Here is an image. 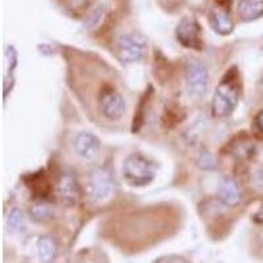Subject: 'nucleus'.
Returning <instances> with one entry per match:
<instances>
[{
    "label": "nucleus",
    "mask_w": 263,
    "mask_h": 263,
    "mask_svg": "<svg viewBox=\"0 0 263 263\" xmlns=\"http://www.w3.org/2000/svg\"><path fill=\"white\" fill-rule=\"evenodd\" d=\"M241 95L238 72L236 67L230 69L217 84L212 100V115L215 117H228L233 114Z\"/></svg>",
    "instance_id": "f257e3e1"
},
{
    "label": "nucleus",
    "mask_w": 263,
    "mask_h": 263,
    "mask_svg": "<svg viewBox=\"0 0 263 263\" xmlns=\"http://www.w3.org/2000/svg\"><path fill=\"white\" fill-rule=\"evenodd\" d=\"M123 177L128 184L133 187H144L154 179L153 166L141 154H130L123 164Z\"/></svg>",
    "instance_id": "f03ea898"
},
{
    "label": "nucleus",
    "mask_w": 263,
    "mask_h": 263,
    "mask_svg": "<svg viewBox=\"0 0 263 263\" xmlns=\"http://www.w3.org/2000/svg\"><path fill=\"white\" fill-rule=\"evenodd\" d=\"M185 86L192 99H201L206 93L208 70L200 61L190 58L185 62Z\"/></svg>",
    "instance_id": "7ed1b4c3"
},
{
    "label": "nucleus",
    "mask_w": 263,
    "mask_h": 263,
    "mask_svg": "<svg viewBox=\"0 0 263 263\" xmlns=\"http://www.w3.org/2000/svg\"><path fill=\"white\" fill-rule=\"evenodd\" d=\"M147 42L144 36L138 33L123 34L117 40V55L124 63H133L145 55Z\"/></svg>",
    "instance_id": "20e7f679"
},
{
    "label": "nucleus",
    "mask_w": 263,
    "mask_h": 263,
    "mask_svg": "<svg viewBox=\"0 0 263 263\" xmlns=\"http://www.w3.org/2000/svg\"><path fill=\"white\" fill-rule=\"evenodd\" d=\"M88 196L95 201H102L108 199L114 192V179L109 171L99 167L91 173L87 183Z\"/></svg>",
    "instance_id": "39448f33"
},
{
    "label": "nucleus",
    "mask_w": 263,
    "mask_h": 263,
    "mask_svg": "<svg viewBox=\"0 0 263 263\" xmlns=\"http://www.w3.org/2000/svg\"><path fill=\"white\" fill-rule=\"evenodd\" d=\"M175 36H177L178 42L184 48L200 50L203 46L200 25L191 17H183L179 21V24L175 29Z\"/></svg>",
    "instance_id": "423d86ee"
},
{
    "label": "nucleus",
    "mask_w": 263,
    "mask_h": 263,
    "mask_svg": "<svg viewBox=\"0 0 263 263\" xmlns=\"http://www.w3.org/2000/svg\"><path fill=\"white\" fill-rule=\"evenodd\" d=\"M99 107L102 111L103 116L107 117L108 120H120L125 115L126 104L125 100L119 92L112 90L104 91L99 100Z\"/></svg>",
    "instance_id": "0eeeda50"
},
{
    "label": "nucleus",
    "mask_w": 263,
    "mask_h": 263,
    "mask_svg": "<svg viewBox=\"0 0 263 263\" xmlns=\"http://www.w3.org/2000/svg\"><path fill=\"white\" fill-rule=\"evenodd\" d=\"M55 194L65 205H75L81 197V189L77 178L71 174H62L55 185Z\"/></svg>",
    "instance_id": "6e6552de"
},
{
    "label": "nucleus",
    "mask_w": 263,
    "mask_h": 263,
    "mask_svg": "<svg viewBox=\"0 0 263 263\" xmlns=\"http://www.w3.org/2000/svg\"><path fill=\"white\" fill-rule=\"evenodd\" d=\"M74 149L81 158L91 159L100 149V140L90 132H81L74 138Z\"/></svg>",
    "instance_id": "1a4fd4ad"
},
{
    "label": "nucleus",
    "mask_w": 263,
    "mask_h": 263,
    "mask_svg": "<svg viewBox=\"0 0 263 263\" xmlns=\"http://www.w3.org/2000/svg\"><path fill=\"white\" fill-rule=\"evenodd\" d=\"M210 21L213 30L221 36H228L233 32V20L230 17V13L221 7H213L210 13Z\"/></svg>",
    "instance_id": "9d476101"
},
{
    "label": "nucleus",
    "mask_w": 263,
    "mask_h": 263,
    "mask_svg": "<svg viewBox=\"0 0 263 263\" xmlns=\"http://www.w3.org/2000/svg\"><path fill=\"white\" fill-rule=\"evenodd\" d=\"M217 195L227 206H236L241 201V191L238 183L233 178H224L218 185Z\"/></svg>",
    "instance_id": "9b49d317"
},
{
    "label": "nucleus",
    "mask_w": 263,
    "mask_h": 263,
    "mask_svg": "<svg viewBox=\"0 0 263 263\" xmlns=\"http://www.w3.org/2000/svg\"><path fill=\"white\" fill-rule=\"evenodd\" d=\"M237 12L242 21H253L263 16V0H241Z\"/></svg>",
    "instance_id": "f8f14e48"
},
{
    "label": "nucleus",
    "mask_w": 263,
    "mask_h": 263,
    "mask_svg": "<svg viewBox=\"0 0 263 263\" xmlns=\"http://www.w3.org/2000/svg\"><path fill=\"white\" fill-rule=\"evenodd\" d=\"M36 254L41 263H51L57 255V243L50 237H40L36 243Z\"/></svg>",
    "instance_id": "ddd939ff"
},
{
    "label": "nucleus",
    "mask_w": 263,
    "mask_h": 263,
    "mask_svg": "<svg viewBox=\"0 0 263 263\" xmlns=\"http://www.w3.org/2000/svg\"><path fill=\"white\" fill-rule=\"evenodd\" d=\"M30 217L37 222H46L53 218V208L46 199H36L30 206Z\"/></svg>",
    "instance_id": "4468645a"
},
{
    "label": "nucleus",
    "mask_w": 263,
    "mask_h": 263,
    "mask_svg": "<svg viewBox=\"0 0 263 263\" xmlns=\"http://www.w3.org/2000/svg\"><path fill=\"white\" fill-rule=\"evenodd\" d=\"M17 66V51L13 46H8L6 49V75H4V88L8 87L9 75L13 78V71Z\"/></svg>",
    "instance_id": "2eb2a0df"
},
{
    "label": "nucleus",
    "mask_w": 263,
    "mask_h": 263,
    "mask_svg": "<svg viewBox=\"0 0 263 263\" xmlns=\"http://www.w3.org/2000/svg\"><path fill=\"white\" fill-rule=\"evenodd\" d=\"M24 227V217H23V213L18 208H13L11 212H9L8 217H7V228H8L9 232L16 233V232H20Z\"/></svg>",
    "instance_id": "dca6fc26"
},
{
    "label": "nucleus",
    "mask_w": 263,
    "mask_h": 263,
    "mask_svg": "<svg viewBox=\"0 0 263 263\" xmlns=\"http://www.w3.org/2000/svg\"><path fill=\"white\" fill-rule=\"evenodd\" d=\"M197 166L204 170H215L217 167V159L210 152H204L197 158Z\"/></svg>",
    "instance_id": "f3484780"
},
{
    "label": "nucleus",
    "mask_w": 263,
    "mask_h": 263,
    "mask_svg": "<svg viewBox=\"0 0 263 263\" xmlns=\"http://www.w3.org/2000/svg\"><path fill=\"white\" fill-rule=\"evenodd\" d=\"M232 149H230V154H233L234 157H238V158H245V157L250 156L253 149H251L250 145L248 142H236V144H230Z\"/></svg>",
    "instance_id": "a211bd4d"
},
{
    "label": "nucleus",
    "mask_w": 263,
    "mask_h": 263,
    "mask_svg": "<svg viewBox=\"0 0 263 263\" xmlns=\"http://www.w3.org/2000/svg\"><path fill=\"white\" fill-rule=\"evenodd\" d=\"M102 15H103L102 8H99V9H96V11H93L92 15L90 16V20H88V25H90V27H95L99 21L102 20Z\"/></svg>",
    "instance_id": "6ab92c4d"
},
{
    "label": "nucleus",
    "mask_w": 263,
    "mask_h": 263,
    "mask_svg": "<svg viewBox=\"0 0 263 263\" xmlns=\"http://www.w3.org/2000/svg\"><path fill=\"white\" fill-rule=\"evenodd\" d=\"M254 124H255V128H257L258 133H259V135L263 137V111H260L259 114L255 116Z\"/></svg>",
    "instance_id": "aec40b11"
},
{
    "label": "nucleus",
    "mask_w": 263,
    "mask_h": 263,
    "mask_svg": "<svg viewBox=\"0 0 263 263\" xmlns=\"http://www.w3.org/2000/svg\"><path fill=\"white\" fill-rule=\"evenodd\" d=\"M254 182H255V185H257L258 189L263 190V168H259V170L255 173Z\"/></svg>",
    "instance_id": "412c9836"
},
{
    "label": "nucleus",
    "mask_w": 263,
    "mask_h": 263,
    "mask_svg": "<svg viewBox=\"0 0 263 263\" xmlns=\"http://www.w3.org/2000/svg\"><path fill=\"white\" fill-rule=\"evenodd\" d=\"M254 220L257 222H259V224H263V204H262V206H260V208H259V211H258V212L255 213Z\"/></svg>",
    "instance_id": "4be33fe9"
},
{
    "label": "nucleus",
    "mask_w": 263,
    "mask_h": 263,
    "mask_svg": "<svg viewBox=\"0 0 263 263\" xmlns=\"http://www.w3.org/2000/svg\"><path fill=\"white\" fill-rule=\"evenodd\" d=\"M222 2H224L225 4H229V3H232V2H233V0H222Z\"/></svg>",
    "instance_id": "5701e85b"
}]
</instances>
